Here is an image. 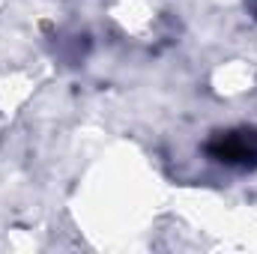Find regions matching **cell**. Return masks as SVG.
<instances>
[{
  "label": "cell",
  "instance_id": "obj_1",
  "mask_svg": "<svg viewBox=\"0 0 257 254\" xmlns=\"http://www.w3.org/2000/svg\"><path fill=\"white\" fill-rule=\"evenodd\" d=\"M209 150L221 162H254L257 159V135L254 132H227Z\"/></svg>",
  "mask_w": 257,
  "mask_h": 254
}]
</instances>
